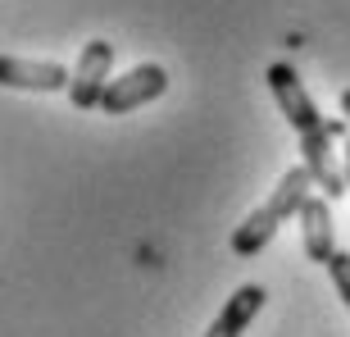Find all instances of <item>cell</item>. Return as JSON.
Wrapping results in <instances>:
<instances>
[{
	"label": "cell",
	"instance_id": "9",
	"mask_svg": "<svg viewBox=\"0 0 350 337\" xmlns=\"http://www.w3.org/2000/svg\"><path fill=\"white\" fill-rule=\"evenodd\" d=\"M341 146H346V151H341V173H346V187H350V137Z\"/></svg>",
	"mask_w": 350,
	"mask_h": 337
},
{
	"label": "cell",
	"instance_id": "2",
	"mask_svg": "<svg viewBox=\"0 0 350 337\" xmlns=\"http://www.w3.org/2000/svg\"><path fill=\"white\" fill-rule=\"evenodd\" d=\"M264 82H269V91H273V101H278V110H282V118L296 128V137H310V132H319V128L327 123V118L319 114V105L310 101V91H305L300 73L286 64V60L269 64Z\"/></svg>",
	"mask_w": 350,
	"mask_h": 337
},
{
	"label": "cell",
	"instance_id": "5",
	"mask_svg": "<svg viewBox=\"0 0 350 337\" xmlns=\"http://www.w3.org/2000/svg\"><path fill=\"white\" fill-rule=\"evenodd\" d=\"M73 73L55 60H18V55H0V87L14 91H68Z\"/></svg>",
	"mask_w": 350,
	"mask_h": 337
},
{
	"label": "cell",
	"instance_id": "8",
	"mask_svg": "<svg viewBox=\"0 0 350 337\" xmlns=\"http://www.w3.org/2000/svg\"><path fill=\"white\" fill-rule=\"evenodd\" d=\"M323 269L332 273V287H337V297L346 301V310H350V251H337Z\"/></svg>",
	"mask_w": 350,
	"mask_h": 337
},
{
	"label": "cell",
	"instance_id": "1",
	"mask_svg": "<svg viewBox=\"0 0 350 337\" xmlns=\"http://www.w3.org/2000/svg\"><path fill=\"white\" fill-rule=\"evenodd\" d=\"M310 187H314V178H310V168H305V164L286 168L282 182L273 187L269 201H264V205H255L246 219L232 228V255H241V260L260 255V251L269 247L273 237H278V228H282L291 214H300V205H305V201L314 196Z\"/></svg>",
	"mask_w": 350,
	"mask_h": 337
},
{
	"label": "cell",
	"instance_id": "4",
	"mask_svg": "<svg viewBox=\"0 0 350 337\" xmlns=\"http://www.w3.org/2000/svg\"><path fill=\"white\" fill-rule=\"evenodd\" d=\"M109 68H114V46L109 41H87L78 55V64H73V82H68V101H73V110H100V96L105 87H109Z\"/></svg>",
	"mask_w": 350,
	"mask_h": 337
},
{
	"label": "cell",
	"instance_id": "7",
	"mask_svg": "<svg viewBox=\"0 0 350 337\" xmlns=\"http://www.w3.org/2000/svg\"><path fill=\"white\" fill-rule=\"evenodd\" d=\"M264 301H269V292H264L260 283H241L232 297H228V305L219 310V319L209 324L205 337H241V333H246V324L264 310Z\"/></svg>",
	"mask_w": 350,
	"mask_h": 337
},
{
	"label": "cell",
	"instance_id": "3",
	"mask_svg": "<svg viewBox=\"0 0 350 337\" xmlns=\"http://www.w3.org/2000/svg\"><path fill=\"white\" fill-rule=\"evenodd\" d=\"M169 91V73H164V64H137L128 68L123 78H114L109 87H105L100 96V114H132V110H142V105L159 101Z\"/></svg>",
	"mask_w": 350,
	"mask_h": 337
},
{
	"label": "cell",
	"instance_id": "6",
	"mask_svg": "<svg viewBox=\"0 0 350 337\" xmlns=\"http://www.w3.org/2000/svg\"><path fill=\"white\" fill-rule=\"evenodd\" d=\"M300 247H305V260L314 264H327V260L337 255V233H332V201L327 196H310L305 205H300Z\"/></svg>",
	"mask_w": 350,
	"mask_h": 337
},
{
	"label": "cell",
	"instance_id": "10",
	"mask_svg": "<svg viewBox=\"0 0 350 337\" xmlns=\"http://www.w3.org/2000/svg\"><path fill=\"white\" fill-rule=\"evenodd\" d=\"M341 118H346V123H350V87L341 91Z\"/></svg>",
	"mask_w": 350,
	"mask_h": 337
}]
</instances>
